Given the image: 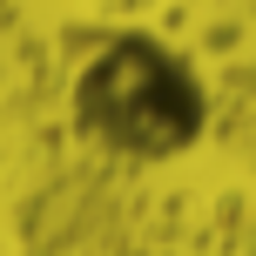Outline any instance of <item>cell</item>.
Here are the masks:
<instances>
[{
    "label": "cell",
    "mask_w": 256,
    "mask_h": 256,
    "mask_svg": "<svg viewBox=\"0 0 256 256\" xmlns=\"http://www.w3.org/2000/svg\"><path fill=\"white\" fill-rule=\"evenodd\" d=\"M74 122L115 162H168L209 122L196 68L155 34H108L74 68Z\"/></svg>",
    "instance_id": "1"
}]
</instances>
